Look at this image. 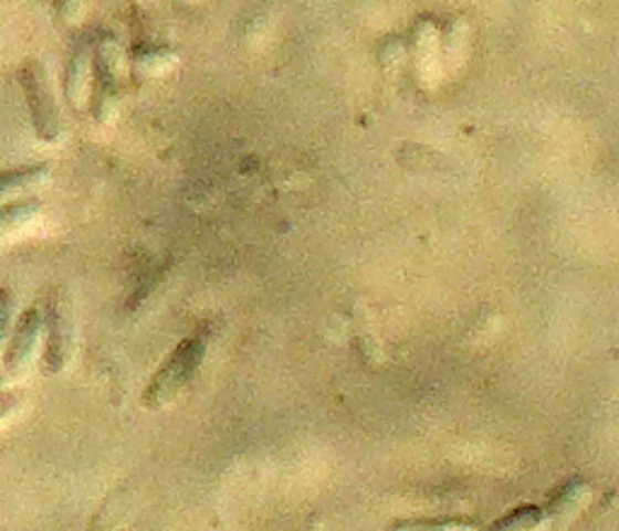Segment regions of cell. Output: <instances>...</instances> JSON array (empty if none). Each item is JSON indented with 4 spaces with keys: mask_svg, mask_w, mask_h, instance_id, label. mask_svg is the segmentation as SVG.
<instances>
[{
    "mask_svg": "<svg viewBox=\"0 0 619 531\" xmlns=\"http://www.w3.org/2000/svg\"><path fill=\"white\" fill-rule=\"evenodd\" d=\"M20 85L24 93V102H28L36 138L42 142H49V146L61 142L63 134H66V121H63V114L54 93V83H51L44 63L39 59L24 63L20 71Z\"/></svg>",
    "mask_w": 619,
    "mask_h": 531,
    "instance_id": "6da1fadb",
    "label": "cell"
},
{
    "mask_svg": "<svg viewBox=\"0 0 619 531\" xmlns=\"http://www.w3.org/2000/svg\"><path fill=\"white\" fill-rule=\"evenodd\" d=\"M124 77V51L114 36H102L93 51V87H90V109L102 126L119 116Z\"/></svg>",
    "mask_w": 619,
    "mask_h": 531,
    "instance_id": "7a4b0ae2",
    "label": "cell"
},
{
    "mask_svg": "<svg viewBox=\"0 0 619 531\" xmlns=\"http://www.w3.org/2000/svg\"><path fill=\"white\" fill-rule=\"evenodd\" d=\"M206 358V341L201 336H189L162 362V368L153 374L148 390L144 392V404L148 408H162L179 396V392L199 372Z\"/></svg>",
    "mask_w": 619,
    "mask_h": 531,
    "instance_id": "3957f363",
    "label": "cell"
},
{
    "mask_svg": "<svg viewBox=\"0 0 619 531\" xmlns=\"http://www.w3.org/2000/svg\"><path fill=\"white\" fill-rule=\"evenodd\" d=\"M46 346H44V370L51 374H59L69 368L75 348V323L71 302L63 290H54L46 302Z\"/></svg>",
    "mask_w": 619,
    "mask_h": 531,
    "instance_id": "277c9868",
    "label": "cell"
},
{
    "mask_svg": "<svg viewBox=\"0 0 619 531\" xmlns=\"http://www.w3.org/2000/svg\"><path fill=\"white\" fill-rule=\"evenodd\" d=\"M44 336V319L39 315V309H28L22 312L15 327H12L10 346L6 351V372L8 374H22L32 365V360L39 351Z\"/></svg>",
    "mask_w": 619,
    "mask_h": 531,
    "instance_id": "5b68a950",
    "label": "cell"
},
{
    "mask_svg": "<svg viewBox=\"0 0 619 531\" xmlns=\"http://www.w3.org/2000/svg\"><path fill=\"white\" fill-rule=\"evenodd\" d=\"M93 51L95 44L77 42L71 51L66 63V75H63V97L71 105V109L81 111L90 102V87H93Z\"/></svg>",
    "mask_w": 619,
    "mask_h": 531,
    "instance_id": "8992f818",
    "label": "cell"
},
{
    "mask_svg": "<svg viewBox=\"0 0 619 531\" xmlns=\"http://www.w3.org/2000/svg\"><path fill=\"white\" fill-rule=\"evenodd\" d=\"M44 203L39 199H22L0 205V247L20 232L28 230L42 213Z\"/></svg>",
    "mask_w": 619,
    "mask_h": 531,
    "instance_id": "52a82bcc",
    "label": "cell"
},
{
    "mask_svg": "<svg viewBox=\"0 0 619 531\" xmlns=\"http://www.w3.org/2000/svg\"><path fill=\"white\" fill-rule=\"evenodd\" d=\"M49 179H51L49 164H30V167H18V170L0 172V201H10L15 197H22V193L44 187Z\"/></svg>",
    "mask_w": 619,
    "mask_h": 531,
    "instance_id": "ba28073f",
    "label": "cell"
},
{
    "mask_svg": "<svg viewBox=\"0 0 619 531\" xmlns=\"http://www.w3.org/2000/svg\"><path fill=\"white\" fill-rule=\"evenodd\" d=\"M411 51H415L419 75H438V36L431 22L421 20L411 36Z\"/></svg>",
    "mask_w": 619,
    "mask_h": 531,
    "instance_id": "9c48e42d",
    "label": "cell"
},
{
    "mask_svg": "<svg viewBox=\"0 0 619 531\" xmlns=\"http://www.w3.org/2000/svg\"><path fill=\"white\" fill-rule=\"evenodd\" d=\"M177 66V54L170 49H155V46H146L138 49L134 56V75L144 77V81H150V77H160L165 73H170Z\"/></svg>",
    "mask_w": 619,
    "mask_h": 531,
    "instance_id": "30bf717a",
    "label": "cell"
},
{
    "mask_svg": "<svg viewBox=\"0 0 619 531\" xmlns=\"http://www.w3.org/2000/svg\"><path fill=\"white\" fill-rule=\"evenodd\" d=\"M586 498H588V486L586 484H580V481L569 484L562 490L559 498H554L552 508H549V517H554V520H562V517L574 514L578 505L584 502Z\"/></svg>",
    "mask_w": 619,
    "mask_h": 531,
    "instance_id": "8fae6325",
    "label": "cell"
},
{
    "mask_svg": "<svg viewBox=\"0 0 619 531\" xmlns=\"http://www.w3.org/2000/svg\"><path fill=\"white\" fill-rule=\"evenodd\" d=\"M542 514L537 508H521L506 520H501L492 531H535L542 524Z\"/></svg>",
    "mask_w": 619,
    "mask_h": 531,
    "instance_id": "7c38bea8",
    "label": "cell"
},
{
    "mask_svg": "<svg viewBox=\"0 0 619 531\" xmlns=\"http://www.w3.org/2000/svg\"><path fill=\"white\" fill-rule=\"evenodd\" d=\"M12 319H15V293L0 288V348L10 339V329L15 327Z\"/></svg>",
    "mask_w": 619,
    "mask_h": 531,
    "instance_id": "4fadbf2b",
    "label": "cell"
},
{
    "mask_svg": "<svg viewBox=\"0 0 619 531\" xmlns=\"http://www.w3.org/2000/svg\"><path fill=\"white\" fill-rule=\"evenodd\" d=\"M90 0H56V15L63 24H77L83 20Z\"/></svg>",
    "mask_w": 619,
    "mask_h": 531,
    "instance_id": "5bb4252c",
    "label": "cell"
},
{
    "mask_svg": "<svg viewBox=\"0 0 619 531\" xmlns=\"http://www.w3.org/2000/svg\"><path fill=\"white\" fill-rule=\"evenodd\" d=\"M402 531H474L470 524H458V522H441V524H409Z\"/></svg>",
    "mask_w": 619,
    "mask_h": 531,
    "instance_id": "9a60e30c",
    "label": "cell"
},
{
    "mask_svg": "<svg viewBox=\"0 0 619 531\" xmlns=\"http://www.w3.org/2000/svg\"><path fill=\"white\" fill-rule=\"evenodd\" d=\"M20 408V399L15 394H0V425L15 416Z\"/></svg>",
    "mask_w": 619,
    "mask_h": 531,
    "instance_id": "2e32d148",
    "label": "cell"
}]
</instances>
